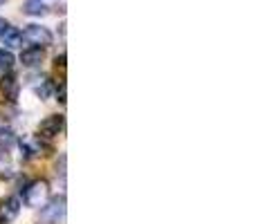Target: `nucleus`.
I'll return each mask as SVG.
<instances>
[{
    "label": "nucleus",
    "mask_w": 256,
    "mask_h": 224,
    "mask_svg": "<svg viewBox=\"0 0 256 224\" xmlns=\"http://www.w3.org/2000/svg\"><path fill=\"white\" fill-rule=\"evenodd\" d=\"M50 198V186L45 180H34L32 184H27L25 189V204L32 209H38L43 204H48Z\"/></svg>",
    "instance_id": "1"
},
{
    "label": "nucleus",
    "mask_w": 256,
    "mask_h": 224,
    "mask_svg": "<svg viewBox=\"0 0 256 224\" xmlns=\"http://www.w3.org/2000/svg\"><path fill=\"white\" fill-rule=\"evenodd\" d=\"M18 146H20V155L25 159L40 157V155H45V150H50V146L45 144V139L38 135H25L20 141H18Z\"/></svg>",
    "instance_id": "2"
},
{
    "label": "nucleus",
    "mask_w": 256,
    "mask_h": 224,
    "mask_svg": "<svg viewBox=\"0 0 256 224\" xmlns=\"http://www.w3.org/2000/svg\"><path fill=\"white\" fill-rule=\"evenodd\" d=\"M20 36L32 45V47H40V49H43V47H48V45H52V31H50L48 27L27 25V29L22 31Z\"/></svg>",
    "instance_id": "3"
},
{
    "label": "nucleus",
    "mask_w": 256,
    "mask_h": 224,
    "mask_svg": "<svg viewBox=\"0 0 256 224\" xmlns=\"http://www.w3.org/2000/svg\"><path fill=\"white\" fill-rule=\"evenodd\" d=\"M66 218V198H54L50 204H43V211H40V220L48 224H58Z\"/></svg>",
    "instance_id": "4"
},
{
    "label": "nucleus",
    "mask_w": 256,
    "mask_h": 224,
    "mask_svg": "<svg viewBox=\"0 0 256 224\" xmlns=\"http://www.w3.org/2000/svg\"><path fill=\"white\" fill-rule=\"evenodd\" d=\"M61 130H63V117H58V114L45 117L43 121L38 123V137H43V139H52V137H56Z\"/></svg>",
    "instance_id": "5"
},
{
    "label": "nucleus",
    "mask_w": 256,
    "mask_h": 224,
    "mask_svg": "<svg viewBox=\"0 0 256 224\" xmlns=\"http://www.w3.org/2000/svg\"><path fill=\"white\" fill-rule=\"evenodd\" d=\"M0 40H2V45L7 49H14V47H20L22 36H20V31H18L14 25L2 22V27H0Z\"/></svg>",
    "instance_id": "6"
},
{
    "label": "nucleus",
    "mask_w": 256,
    "mask_h": 224,
    "mask_svg": "<svg viewBox=\"0 0 256 224\" xmlns=\"http://www.w3.org/2000/svg\"><path fill=\"white\" fill-rule=\"evenodd\" d=\"M20 213V202L16 198H2L0 200V222H12Z\"/></svg>",
    "instance_id": "7"
},
{
    "label": "nucleus",
    "mask_w": 256,
    "mask_h": 224,
    "mask_svg": "<svg viewBox=\"0 0 256 224\" xmlns=\"http://www.w3.org/2000/svg\"><path fill=\"white\" fill-rule=\"evenodd\" d=\"M0 92L4 94V101H16L18 92H20V83L14 74H7L0 79Z\"/></svg>",
    "instance_id": "8"
},
{
    "label": "nucleus",
    "mask_w": 256,
    "mask_h": 224,
    "mask_svg": "<svg viewBox=\"0 0 256 224\" xmlns=\"http://www.w3.org/2000/svg\"><path fill=\"white\" fill-rule=\"evenodd\" d=\"M43 58H45V54H43V49L40 47H30V49H25V52L20 54V63L25 67H40Z\"/></svg>",
    "instance_id": "9"
},
{
    "label": "nucleus",
    "mask_w": 256,
    "mask_h": 224,
    "mask_svg": "<svg viewBox=\"0 0 256 224\" xmlns=\"http://www.w3.org/2000/svg\"><path fill=\"white\" fill-rule=\"evenodd\" d=\"M48 4L40 2V0H27V2H22V13H27V16H48Z\"/></svg>",
    "instance_id": "10"
},
{
    "label": "nucleus",
    "mask_w": 256,
    "mask_h": 224,
    "mask_svg": "<svg viewBox=\"0 0 256 224\" xmlns=\"http://www.w3.org/2000/svg\"><path fill=\"white\" fill-rule=\"evenodd\" d=\"M52 90H54V85H52V81H50L48 76H43V79H36V83H34V94L40 99V101H45V99L52 97Z\"/></svg>",
    "instance_id": "11"
},
{
    "label": "nucleus",
    "mask_w": 256,
    "mask_h": 224,
    "mask_svg": "<svg viewBox=\"0 0 256 224\" xmlns=\"http://www.w3.org/2000/svg\"><path fill=\"white\" fill-rule=\"evenodd\" d=\"M16 141V135L9 126H0V148H9Z\"/></svg>",
    "instance_id": "12"
},
{
    "label": "nucleus",
    "mask_w": 256,
    "mask_h": 224,
    "mask_svg": "<svg viewBox=\"0 0 256 224\" xmlns=\"http://www.w3.org/2000/svg\"><path fill=\"white\" fill-rule=\"evenodd\" d=\"M14 63H16V58H14V54L9 52V49H0V72H9L14 67Z\"/></svg>",
    "instance_id": "13"
},
{
    "label": "nucleus",
    "mask_w": 256,
    "mask_h": 224,
    "mask_svg": "<svg viewBox=\"0 0 256 224\" xmlns=\"http://www.w3.org/2000/svg\"><path fill=\"white\" fill-rule=\"evenodd\" d=\"M0 114H2V119H14L18 114L16 106H14V101H4L0 103Z\"/></svg>",
    "instance_id": "14"
},
{
    "label": "nucleus",
    "mask_w": 256,
    "mask_h": 224,
    "mask_svg": "<svg viewBox=\"0 0 256 224\" xmlns=\"http://www.w3.org/2000/svg\"><path fill=\"white\" fill-rule=\"evenodd\" d=\"M2 22H4V20H2V18H0V27H2Z\"/></svg>",
    "instance_id": "15"
},
{
    "label": "nucleus",
    "mask_w": 256,
    "mask_h": 224,
    "mask_svg": "<svg viewBox=\"0 0 256 224\" xmlns=\"http://www.w3.org/2000/svg\"><path fill=\"white\" fill-rule=\"evenodd\" d=\"M4 2H7V0H0V4H4Z\"/></svg>",
    "instance_id": "16"
},
{
    "label": "nucleus",
    "mask_w": 256,
    "mask_h": 224,
    "mask_svg": "<svg viewBox=\"0 0 256 224\" xmlns=\"http://www.w3.org/2000/svg\"><path fill=\"white\" fill-rule=\"evenodd\" d=\"M0 224H7V222H0Z\"/></svg>",
    "instance_id": "17"
}]
</instances>
